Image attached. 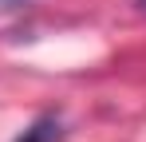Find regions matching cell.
Returning a JSON list of instances; mask_svg holds the SVG:
<instances>
[{"label": "cell", "mask_w": 146, "mask_h": 142, "mask_svg": "<svg viewBox=\"0 0 146 142\" xmlns=\"http://www.w3.org/2000/svg\"><path fill=\"white\" fill-rule=\"evenodd\" d=\"M59 138H63V122L55 115H40L16 142H59Z\"/></svg>", "instance_id": "cell-1"}, {"label": "cell", "mask_w": 146, "mask_h": 142, "mask_svg": "<svg viewBox=\"0 0 146 142\" xmlns=\"http://www.w3.org/2000/svg\"><path fill=\"white\" fill-rule=\"evenodd\" d=\"M28 4H32V0H0V16H12V12H20Z\"/></svg>", "instance_id": "cell-2"}, {"label": "cell", "mask_w": 146, "mask_h": 142, "mask_svg": "<svg viewBox=\"0 0 146 142\" xmlns=\"http://www.w3.org/2000/svg\"><path fill=\"white\" fill-rule=\"evenodd\" d=\"M138 4H142V8H146V0H138Z\"/></svg>", "instance_id": "cell-3"}]
</instances>
